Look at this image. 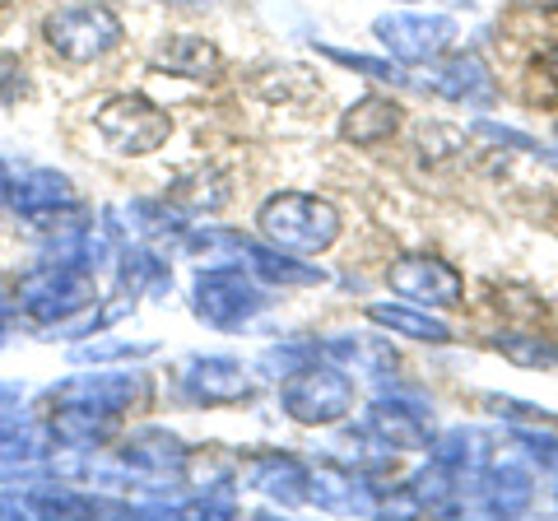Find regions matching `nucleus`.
<instances>
[{
  "instance_id": "1",
  "label": "nucleus",
  "mask_w": 558,
  "mask_h": 521,
  "mask_svg": "<svg viewBox=\"0 0 558 521\" xmlns=\"http://www.w3.org/2000/svg\"><path fill=\"white\" fill-rule=\"evenodd\" d=\"M256 223L270 247L299 252V256H317L340 238V210L330 201L303 196V191H279V196H270L260 205Z\"/></svg>"
},
{
  "instance_id": "2",
  "label": "nucleus",
  "mask_w": 558,
  "mask_h": 521,
  "mask_svg": "<svg viewBox=\"0 0 558 521\" xmlns=\"http://www.w3.org/2000/svg\"><path fill=\"white\" fill-rule=\"evenodd\" d=\"M94 299L98 293H94L89 270L84 266H51V260H43V270H33L28 280H20V289H14V307L38 326L70 322L75 312H89Z\"/></svg>"
},
{
  "instance_id": "3",
  "label": "nucleus",
  "mask_w": 558,
  "mask_h": 521,
  "mask_svg": "<svg viewBox=\"0 0 558 521\" xmlns=\"http://www.w3.org/2000/svg\"><path fill=\"white\" fill-rule=\"evenodd\" d=\"M270 303V293L256 280L242 275V266H209L196 284H191V312L215 326V331H238L247 326L260 307Z\"/></svg>"
},
{
  "instance_id": "4",
  "label": "nucleus",
  "mask_w": 558,
  "mask_h": 521,
  "mask_svg": "<svg viewBox=\"0 0 558 521\" xmlns=\"http://www.w3.org/2000/svg\"><path fill=\"white\" fill-rule=\"evenodd\" d=\"M279 405L293 424H307V428H326V424H340L349 410H354V381L336 368H317L307 363L293 377H284L279 387Z\"/></svg>"
},
{
  "instance_id": "5",
  "label": "nucleus",
  "mask_w": 558,
  "mask_h": 521,
  "mask_svg": "<svg viewBox=\"0 0 558 521\" xmlns=\"http://www.w3.org/2000/svg\"><path fill=\"white\" fill-rule=\"evenodd\" d=\"M121 20L108 10V5H65L57 14H47L43 20V38L47 47L57 51V57L65 61H98V57H108V51L121 43Z\"/></svg>"
},
{
  "instance_id": "6",
  "label": "nucleus",
  "mask_w": 558,
  "mask_h": 521,
  "mask_svg": "<svg viewBox=\"0 0 558 521\" xmlns=\"http://www.w3.org/2000/svg\"><path fill=\"white\" fill-rule=\"evenodd\" d=\"M94 131L102 135V145H112L117 154H154L159 145H168L172 117L140 94H117L108 102H98Z\"/></svg>"
},
{
  "instance_id": "7",
  "label": "nucleus",
  "mask_w": 558,
  "mask_h": 521,
  "mask_svg": "<svg viewBox=\"0 0 558 521\" xmlns=\"http://www.w3.org/2000/svg\"><path fill=\"white\" fill-rule=\"evenodd\" d=\"M178 387L191 405H242V401H252L256 377L242 359L191 354L178 373Z\"/></svg>"
},
{
  "instance_id": "8",
  "label": "nucleus",
  "mask_w": 558,
  "mask_h": 521,
  "mask_svg": "<svg viewBox=\"0 0 558 521\" xmlns=\"http://www.w3.org/2000/svg\"><path fill=\"white\" fill-rule=\"evenodd\" d=\"M387 284L396 293H405L418 307H457L465 299V280L461 270L442 256L414 252V256H396L387 266Z\"/></svg>"
},
{
  "instance_id": "9",
  "label": "nucleus",
  "mask_w": 558,
  "mask_h": 521,
  "mask_svg": "<svg viewBox=\"0 0 558 521\" xmlns=\"http://www.w3.org/2000/svg\"><path fill=\"white\" fill-rule=\"evenodd\" d=\"M373 33L391 57L428 65L457 43V20H447V14H381L373 24Z\"/></svg>"
},
{
  "instance_id": "10",
  "label": "nucleus",
  "mask_w": 558,
  "mask_h": 521,
  "mask_svg": "<svg viewBox=\"0 0 558 521\" xmlns=\"http://www.w3.org/2000/svg\"><path fill=\"white\" fill-rule=\"evenodd\" d=\"M57 405H94V410H108V414H121L145 401V377L140 373H75L57 381L47 391Z\"/></svg>"
},
{
  "instance_id": "11",
  "label": "nucleus",
  "mask_w": 558,
  "mask_h": 521,
  "mask_svg": "<svg viewBox=\"0 0 558 521\" xmlns=\"http://www.w3.org/2000/svg\"><path fill=\"white\" fill-rule=\"evenodd\" d=\"M186 457H191V447L168 428H140L121 443V461L140 480H149L154 489H163V480H178L186 471Z\"/></svg>"
},
{
  "instance_id": "12",
  "label": "nucleus",
  "mask_w": 558,
  "mask_h": 521,
  "mask_svg": "<svg viewBox=\"0 0 558 521\" xmlns=\"http://www.w3.org/2000/svg\"><path fill=\"white\" fill-rule=\"evenodd\" d=\"M418 89H433L447 102H465V108H488L498 98L494 89V75L484 71L480 57H438L433 71L424 80H414Z\"/></svg>"
},
{
  "instance_id": "13",
  "label": "nucleus",
  "mask_w": 558,
  "mask_h": 521,
  "mask_svg": "<svg viewBox=\"0 0 558 521\" xmlns=\"http://www.w3.org/2000/svg\"><path fill=\"white\" fill-rule=\"evenodd\" d=\"M363 433L387 451H424L433 443L428 414L405 401H373L368 414H363Z\"/></svg>"
},
{
  "instance_id": "14",
  "label": "nucleus",
  "mask_w": 558,
  "mask_h": 521,
  "mask_svg": "<svg viewBox=\"0 0 558 521\" xmlns=\"http://www.w3.org/2000/svg\"><path fill=\"white\" fill-rule=\"evenodd\" d=\"M242 484L275 498L279 508H299L307 498V465L289 457V451H260V457L242 461Z\"/></svg>"
},
{
  "instance_id": "15",
  "label": "nucleus",
  "mask_w": 558,
  "mask_h": 521,
  "mask_svg": "<svg viewBox=\"0 0 558 521\" xmlns=\"http://www.w3.org/2000/svg\"><path fill=\"white\" fill-rule=\"evenodd\" d=\"M5 205L24 219H51L57 210H75V186H70L65 172L33 168V172H24V178H10Z\"/></svg>"
},
{
  "instance_id": "16",
  "label": "nucleus",
  "mask_w": 558,
  "mask_h": 521,
  "mask_svg": "<svg viewBox=\"0 0 558 521\" xmlns=\"http://www.w3.org/2000/svg\"><path fill=\"white\" fill-rule=\"evenodd\" d=\"M307 498L317 502V508H326V512H359V517L377 512L373 484L363 475H354V471H336V465H317V471H307Z\"/></svg>"
},
{
  "instance_id": "17",
  "label": "nucleus",
  "mask_w": 558,
  "mask_h": 521,
  "mask_svg": "<svg viewBox=\"0 0 558 521\" xmlns=\"http://www.w3.org/2000/svg\"><path fill=\"white\" fill-rule=\"evenodd\" d=\"M117 420L121 414L94 410V405H57L47 420V433L70 451H94L117 438Z\"/></svg>"
},
{
  "instance_id": "18",
  "label": "nucleus",
  "mask_w": 558,
  "mask_h": 521,
  "mask_svg": "<svg viewBox=\"0 0 558 521\" xmlns=\"http://www.w3.org/2000/svg\"><path fill=\"white\" fill-rule=\"evenodd\" d=\"M154 71L182 75V80H215L219 75V47L196 38V33H168L149 57Z\"/></svg>"
},
{
  "instance_id": "19",
  "label": "nucleus",
  "mask_w": 558,
  "mask_h": 521,
  "mask_svg": "<svg viewBox=\"0 0 558 521\" xmlns=\"http://www.w3.org/2000/svg\"><path fill=\"white\" fill-rule=\"evenodd\" d=\"M400 121H405V112H400L396 98L368 94V98H359L354 108L340 117V135H344L349 145L373 149V145H387V141H391V135L400 131Z\"/></svg>"
},
{
  "instance_id": "20",
  "label": "nucleus",
  "mask_w": 558,
  "mask_h": 521,
  "mask_svg": "<svg viewBox=\"0 0 558 521\" xmlns=\"http://www.w3.org/2000/svg\"><path fill=\"white\" fill-rule=\"evenodd\" d=\"M368 322L410 336V340H433V344H447L451 336H457L447 322L428 317V312H418V307H400V303H368Z\"/></svg>"
},
{
  "instance_id": "21",
  "label": "nucleus",
  "mask_w": 558,
  "mask_h": 521,
  "mask_svg": "<svg viewBox=\"0 0 558 521\" xmlns=\"http://www.w3.org/2000/svg\"><path fill=\"white\" fill-rule=\"evenodd\" d=\"M117 266H121V284H126L131 293H154V299H159V293L172 289L168 260L159 252H149V247H121Z\"/></svg>"
},
{
  "instance_id": "22",
  "label": "nucleus",
  "mask_w": 558,
  "mask_h": 521,
  "mask_svg": "<svg viewBox=\"0 0 558 521\" xmlns=\"http://www.w3.org/2000/svg\"><path fill=\"white\" fill-rule=\"evenodd\" d=\"M488 344L508 363H517V368H531V373L558 368V344L539 331H498V336H488Z\"/></svg>"
},
{
  "instance_id": "23",
  "label": "nucleus",
  "mask_w": 558,
  "mask_h": 521,
  "mask_svg": "<svg viewBox=\"0 0 558 521\" xmlns=\"http://www.w3.org/2000/svg\"><path fill=\"white\" fill-rule=\"evenodd\" d=\"M488 457H494V443H488L480 428H451V433H442V438L433 443V461H442V465H451V471H461V475L484 471Z\"/></svg>"
},
{
  "instance_id": "24",
  "label": "nucleus",
  "mask_w": 558,
  "mask_h": 521,
  "mask_svg": "<svg viewBox=\"0 0 558 521\" xmlns=\"http://www.w3.org/2000/svg\"><path fill=\"white\" fill-rule=\"evenodd\" d=\"M247 270L256 275L260 284H279V289H289V284H317L322 280V270H312L303 266V260H293L284 256L279 247H247Z\"/></svg>"
},
{
  "instance_id": "25",
  "label": "nucleus",
  "mask_w": 558,
  "mask_h": 521,
  "mask_svg": "<svg viewBox=\"0 0 558 521\" xmlns=\"http://www.w3.org/2000/svg\"><path fill=\"white\" fill-rule=\"evenodd\" d=\"M47 438L51 433H43L38 424L28 420V414H5L0 420V461L5 465H28V461H38L43 451H47Z\"/></svg>"
},
{
  "instance_id": "26",
  "label": "nucleus",
  "mask_w": 558,
  "mask_h": 521,
  "mask_svg": "<svg viewBox=\"0 0 558 521\" xmlns=\"http://www.w3.org/2000/svg\"><path fill=\"white\" fill-rule=\"evenodd\" d=\"M322 354L340 359V368H359V373H387V368H396V354L381 340L336 336V340H322Z\"/></svg>"
},
{
  "instance_id": "27",
  "label": "nucleus",
  "mask_w": 558,
  "mask_h": 521,
  "mask_svg": "<svg viewBox=\"0 0 558 521\" xmlns=\"http://www.w3.org/2000/svg\"><path fill=\"white\" fill-rule=\"evenodd\" d=\"M182 247L201 260H215V266H247L252 238L229 233V229H205V233H182Z\"/></svg>"
},
{
  "instance_id": "28",
  "label": "nucleus",
  "mask_w": 558,
  "mask_h": 521,
  "mask_svg": "<svg viewBox=\"0 0 558 521\" xmlns=\"http://www.w3.org/2000/svg\"><path fill=\"white\" fill-rule=\"evenodd\" d=\"M322 344L312 340H289V344H275V350L260 354V373L266 377H293L299 368H307V363H317Z\"/></svg>"
},
{
  "instance_id": "29",
  "label": "nucleus",
  "mask_w": 558,
  "mask_h": 521,
  "mask_svg": "<svg viewBox=\"0 0 558 521\" xmlns=\"http://www.w3.org/2000/svg\"><path fill=\"white\" fill-rule=\"evenodd\" d=\"M154 354L149 340H94V344H80V350H70L75 363H108V359H145Z\"/></svg>"
},
{
  "instance_id": "30",
  "label": "nucleus",
  "mask_w": 558,
  "mask_h": 521,
  "mask_svg": "<svg viewBox=\"0 0 558 521\" xmlns=\"http://www.w3.org/2000/svg\"><path fill=\"white\" fill-rule=\"evenodd\" d=\"M336 65H349V71H363V75H373V80H391V84H410L405 71H396L391 61H373V57H359V51H336V47H322Z\"/></svg>"
},
{
  "instance_id": "31",
  "label": "nucleus",
  "mask_w": 558,
  "mask_h": 521,
  "mask_svg": "<svg viewBox=\"0 0 558 521\" xmlns=\"http://www.w3.org/2000/svg\"><path fill=\"white\" fill-rule=\"evenodd\" d=\"M484 401H488V410H494V414H508V420H517V424H554L549 410L526 405V401H512V396H484Z\"/></svg>"
},
{
  "instance_id": "32",
  "label": "nucleus",
  "mask_w": 558,
  "mask_h": 521,
  "mask_svg": "<svg viewBox=\"0 0 558 521\" xmlns=\"http://www.w3.org/2000/svg\"><path fill=\"white\" fill-rule=\"evenodd\" d=\"M517 443H521V451H531V457L545 465V471L558 475V438H539V433H517Z\"/></svg>"
},
{
  "instance_id": "33",
  "label": "nucleus",
  "mask_w": 558,
  "mask_h": 521,
  "mask_svg": "<svg viewBox=\"0 0 558 521\" xmlns=\"http://www.w3.org/2000/svg\"><path fill=\"white\" fill-rule=\"evenodd\" d=\"M24 94V65L14 57H0V108Z\"/></svg>"
},
{
  "instance_id": "34",
  "label": "nucleus",
  "mask_w": 558,
  "mask_h": 521,
  "mask_svg": "<svg viewBox=\"0 0 558 521\" xmlns=\"http://www.w3.org/2000/svg\"><path fill=\"white\" fill-rule=\"evenodd\" d=\"M20 401H24V391H20V387H0V420L20 410Z\"/></svg>"
},
{
  "instance_id": "35",
  "label": "nucleus",
  "mask_w": 558,
  "mask_h": 521,
  "mask_svg": "<svg viewBox=\"0 0 558 521\" xmlns=\"http://www.w3.org/2000/svg\"><path fill=\"white\" fill-rule=\"evenodd\" d=\"M549 75H554V84H558V47L549 51Z\"/></svg>"
},
{
  "instance_id": "36",
  "label": "nucleus",
  "mask_w": 558,
  "mask_h": 521,
  "mask_svg": "<svg viewBox=\"0 0 558 521\" xmlns=\"http://www.w3.org/2000/svg\"><path fill=\"white\" fill-rule=\"evenodd\" d=\"M5 186H10V178H5V168H0V205H5Z\"/></svg>"
},
{
  "instance_id": "37",
  "label": "nucleus",
  "mask_w": 558,
  "mask_h": 521,
  "mask_svg": "<svg viewBox=\"0 0 558 521\" xmlns=\"http://www.w3.org/2000/svg\"><path fill=\"white\" fill-rule=\"evenodd\" d=\"M517 5H558V0H517Z\"/></svg>"
},
{
  "instance_id": "38",
  "label": "nucleus",
  "mask_w": 558,
  "mask_h": 521,
  "mask_svg": "<svg viewBox=\"0 0 558 521\" xmlns=\"http://www.w3.org/2000/svg\"><path fill=\"white\" fill-rule=\"evenodd\" d=\"M5 340H10V336H5V317H0V344H5Z\"/></svg>"
},
{
  "instance_id": "39",
  "label": "nucleus",
  "mask_w": 558,
  "mask_h": 521,
  "mask_svg": "<svg viewBox=\"0 0 558 521\" xmlns=\"http://www.w3.org/2000/svg\"><path fill=\"white\" fill-rule=\"evenodd\" d=\"M0 5H10V0H0Z\"/></svg>"
}]
</instances>
